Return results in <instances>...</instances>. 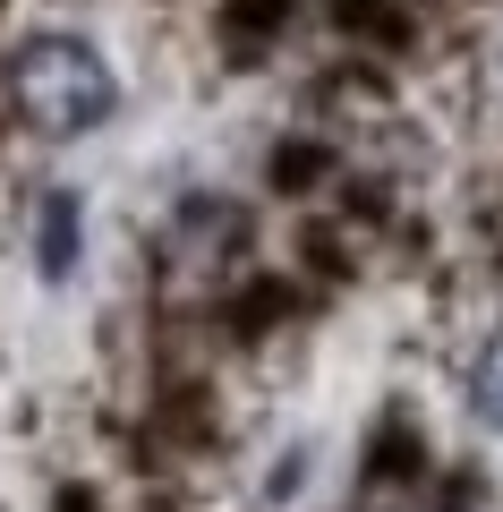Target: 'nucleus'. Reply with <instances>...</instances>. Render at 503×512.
<instances>
[{
  "label": "nucleus",
  "mask_w": 503,
  "mask_h": 512,
  "mask_svg": "<svg viewBox=\"0 0 503 512\" xmlns=\"http://www.w3.org/2000/svg\"><path fill=\"white\" fill-rule=\"evenodd\" d=\"M9 103L35 137H86V128L111 120L120 77L86 35H26L9 52Z\"/></svg>",
  "instance_id": "nucleus-1"
},
{
  "label": "nucleus",
  "mask_w": 503,
  "mask_h": 512,
  "mask_svg": "<svg viewBox=\"0 0 503 512\" xmlns=\"http://www.w3.org/2000/svg\"><path fill=\"white\" fill-rule=\"evenodd\" d=\"M35 256H43V274H69L77 265V197L60 188V197H43V239H35Z\"/></svg>",
  "instance_id": "nucleus-2"
},
{
  "label": "nucleus",
  "mask_w": 503,
  "mask_h": 512,
  "mask_svg": "<svg viewBox=\"0 0 503 512\" xmlns=\"http://www.w3.org/2000/svg\"><path fill=\"white\" fill-rule=\"evenodd\" d=\"M469 410H478V427L503 436V333H486L478 367H469Z\"/></svg>",
  "instance_id": "nucleus-3"
}]
</instances>
